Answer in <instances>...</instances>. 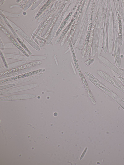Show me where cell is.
<instances>
[{
    "instance_id": "cell-6",
    "label": "cell",
    "mask_w": 124,
    "mask_h": 165,
    "mask_svg": "<svg viewBox=\"0 0 124 165\" xmlns=\"http://www.w3.org/2000/svg\"><path fill=\"white\" fill-rule=\"evenodd\" d=\"M49 1H48V2L46 4H45V5H44V6L43 8H42V10H40V11L38 13V14H41V13H42V12L44 10L43 9H45V8H46V7L48 6V5L49 3Z\"/></svg>"
},
{
    "instance_id": "cell-4",
    "label": "cell",
    "mask_w": 124,
    "mask_h": 165,
    "mask_svg": "<svg viewBox=\"0 0 124 165\" xmlns=\"http://www.w3.org/2000/svg\"><path fill=\"white\" fill-rule=\"evenodd\" d=\"M19 42L21 44V45L23 47V48H24L26 51L30 55H32V54L31 53L30 51H29V50L26 47V45H25V44L23 43L22 42L21 40L19 38H17Z\"/></svg>"
},
{
    "instance_id": "cell-3",
    "label": "cell",
    "mask_w": 124,
    "mask_h": 165,
    "mask_svg": "<svg viewBox=\"0 0 124 165\" xmlns=\"http://www.w3.org/2000/svg\"><path fill=\"white\" fill-rule=\"evenodd\" d=\"M10 39L11 40V41H12V42H13V44H14L15 45H16V46L19 49H20V50L21 51H22L23 53H24V54L25 55L27 56H29L28 54L26 53V52L19 45V44L17 42L15 41V40H14L13 38H12V37L11 38L10 37Z\"/></svg>"
},
{
    "instance_id": "cell-2",
    "label": "cell",
    "mask_w": 124,
    "mask_h": 165,
    "mask_svg": "<svg viewBox=\"0 0 124 165\" xmlns=\"http://www.w3.org/2000/svg\"><path fill=\"white\" fill-rule=\"evenodd\" d=\"M37 86V84H32L29 85L23 86L19 87L16 88L11 89L7 90L1 91V95L12 93L26 90H27L35 88Z\"/></svg>"
},
{
    "instance_id": "cell-7",
    "label": "cell",
    "mask_w": 124,
    "mask_h": 165,
    "mask_svg": "<svg viewBox=\"0 0 124 165\" xmlns=\"http://www.w3.org/2000/svg\"></svg>"
},
{
    "instance_id": "cell-1",
    "label": "cell",
    "mask_w": 124,
    "mask_h": 165,
    "mask_svg": "<svg viewBox=\"0 0 124 165\" xmlns=\"http://www.w3.org/2000/svg\"><path fill=\"white\" fill-rule=\"evenodd\" d=\"M36 97L35 95L32 94H22L15 95L5 97H1V101H7L24 100L33 98Z\"/></svg>"
},
{
    "instance_id": "cell-5",
    "label": "cell",
    "mask_w": 124,
    "mask_h": 165,
    "mask_svg": "<svg viewBox=\"0 0 124 165\" xmlns=\"http://www.w3.org/2000/svg\"><path fill=\"white\" fill-rule=\"evenodd\" d=\"M15 85V84H12L8 85L3 86H1V90L4 89L9 88V87H13V86Z\"/></svg>"
}]
</instances>
